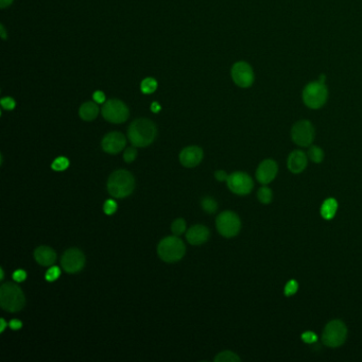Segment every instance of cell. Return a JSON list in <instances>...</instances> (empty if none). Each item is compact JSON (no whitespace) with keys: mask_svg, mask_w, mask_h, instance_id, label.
Returning <instances> with one entry per match:
<instances>
[{"mask_svg":"<svg viewBox=\"0 0 362 362\" xmlns=\"http://www.w3.org/2000/svg\"><path fill=\"white\" fill-rule=\"evenodd\" d=\"M156 125L149 119H137L129 126L127 137L134 147H148L156 137Z\"/></svg>","mask_w":362,"mask_h":362,"instance_id":"6da1fadb","label":"cell"},{"mask_svg":"<svg viewBox=\"0 0 362 362\" xmlns=\"http://www.w3.org/2000/svg\"><path fill=\"white\" fill-rule=\"evenodd\" d=\"M135 179L127 170H117L113 172L108 181L109 194L116 199H123L134 191Z\"/></svg>","mask_w":362,"mask_h":362,"instance_id":"7a4b0ae2","label":"cell"},{"mask_svg":"<svg viewBox=\"0 0 362 362\" xmlns=\"http://www.w3.org/2000/svg\"><path fill=\"white\" fill-rule=\"evenodd\" d=\"M26 305L22 288L14 283H6L0 287V306L9 312H18Z\"/></svg>","mask_w":362,"mask_h":362,"instance_id":"3957f363","label":"cell"},{"mask_svg":"<svg viewBox=\"0 0 362 362\" xmlns=\"http://www.w3.org/2000/svg\"><path fill=\"white\" fill-rule=\"evenodd\" d=\"M186 252L185 243L179 236H169L158 243L157 253L159 258L165 263H177L181 260Z\"/></svg>","mask_w":362,"mask_h":362,"instance_id":"277c9868","label":"cell"},{"mask_svg":"<svg viewBox=\"0 0 362 362\" xmlns=\"http://www.w3.org/2000/svg\"><path fill=\"white\" fill-rule=\"evenodd\" d=\"M302 98L304 103L309 109H321L328 99V91L325 83L318 80L308 83L303 90Z\"/></svg>","mask_w":362,"mask_h":362,"instance_id":"5b68a950","label":"cell"},{"mask_svg":"<svg viewBox=\"0 0 362 362\" xmlns=\"http://www.w3.org/2000/svg\"><path fill=\"white\" fill-rule=\"evenodd\" d=\"M217 229L219 233L226 238H231L238 235L241 228V222L239 217L233 211H223L221 212L216 220Z\"/></svg>","mask_w":362,"mask_h":362,"instance_id":"8992f818","label":"cell"},{"mask_svg":"<svg viewBox=\"0 0 362 362\" xmlns=\"http://www.w3.org/2000/svg\"><path fill=\"white\" fill-rule=\"evenodd\" d=\"M347 336V329L345 324L340 320L330 321L323 331V343L329 347L341 346Z\"/></svg>","mask_w":362,"mask_h":362,"instance_id":"52a82bcc","label":"cell"},{"mask_svg":"<svg viewBox=\"0 0 362 362\" xmlns=\"http://www.w3.org/2000/svg\"><path fill=\"white\" fill-rule=\"evenodd\" d=\"M102 116L112 123H122L129 118V110L122 101L109 100L102 107Z\"/></svg>","mask_w":362,"mask_h":362,"instance_id":"ba28073f","label":"cell"},{"mask_svg":"<svg viewBox=\"0 0 362 362\" xmlns=\"http://www.w3.org/2000/svg\"><path fill=\"white\" fill-rule=\"evenodd\" d=\"M314 127L308 120H300L291 129L292 140L301 147H308L314 139Z\"/></svg>","mask_w":362,"mask_h":362,"instance_id":"9c48e42d","label":"cell"},{"mask_svg":"<svg viewBox=\"0 0 362 362\" xmlns=\"http://www.w3.org/2000/svg\"><path fill=\"white\" fill-rule=\"evenodd\" d=\"M231 78L236 85L242 89H248L253 85L255 75L252 66L247 62H237L231 67Z\"/></svg>","mask_w":362,"mask_h":362,"instance_id":"30bf717a","label":"cell"},{"mask_svg":"<svg viewBox=\"0 0 362 362\" xmlns=\"http://www.w3.org/2000/svg\"><path fill=\"white\" fill-rule=\"evenodd\" d=\"M85 255L84 253L77 249L71 248L64 252L61 258V266L67 273H77L80 272L85 266Z\"/></svg>","mask_w":362,"mask_h":362,"instance_id":"8fae6325","label":"cell"},{"mask_svg":"<svg viewBox=\"0 0 362 362\" xmlns=\"http://www.w3.org/2000/svg\"><path fill=\"white\" fill-rule=\"evenodd\" d=\"M226 182L229 190L239 196L250 194L254 186L251 177L244 172L231 173L230 176H228Z\"/></svg>","mask_w":362,"mask_h":362,"instance_id":"7c38bea8","label":"cell"},{"mask_svg":"<svg viewBox=\"0 0 362 362\" xmlns=\"http://www.w3.org/2000/svg\"><path fill=\"white\" fill-rule=\"evenodd\" d=\"M125 143L126 139L123 134L119 132H112L103 137L101 146H102L103 151H105L107 153L117 154L124 149Z\"/></svg>","mask_w":362,"mask_h":362,"instance_id":"4fadbf2b","label":"cell"},{"mask_svg":"<svg viewBox=\"0 0 362 362\" xmlns=\"http://www.w3.org/2000/svg\"><path fill=\"white\" fill-rule=\"evenodd\" d=\"M278 164L275 163L273 159H265V161L260 164L256 171V178L258 182L266 185L272 182L275 177L278 175Z\"/></svg>","mask_w":362,"mask_h":362,"instance_id":"5bb4252c","label":"cell"},{"mask_svg":"<svg viewBox=\"0 0 362 362\" xmlns=\"http://www.w3.org/2000/svg\"><path fill=\"white\" fill-rule=\"evenodd\" d=\"M202 158H203V150L197 146L187 147L180 153V162L187 168L198 166L202 162Z\"/></svg>","mask_w":362,"mask_h":362,"instance_id":"9a60e30c","label":"cell"},{"mask_svg":"<svg viewBox=\"0 0 362 362\" xmlns=\"http://www.w3.org/2000/svg\"><path fill=\"white\" fill-rule=\"evenodd\" d=\"M209 238V229L204 225H194L186 233V239L193 245L205 243Z\"/></svg>","mask_w":362,"mask_h":362,"instance_id":"2e32d148","label":"cell"},{"mask_svg":"<svg viewBox=\"0 0 362 362\" xmlns=\"http://www.w3.org/2000/svg\"><path fill=\"white\" fill-rule=\"evenodd\" d=\"M36 263L42 267H50L56 262V253L53 249L41 245L34 251Z\"/></svg>","mask_w":362,"mask_h":362,"instance_id":"e0dca14e","label":"cell"},{"mask_svg":"<svg viewBox=\"0 0 362 362\" xmlns=\"http://www.w3.org/2000/svg\"><path fill=\"white\" fill-rule=\"evenodd\" d=\"M307 166V156L301 150L293 151L288 158V168L292 173H301Z\"/></svg>","mask_w":362,"mask_h":362,"instance_id":"ac0fdd59","label":"cell"},{"mask_svg":"<svg viewBox=\"0 0 362 362\" xmlns=\"http://www.w3.org/2000/svg\"><path fill=\"white\" fill-rule=\"evenodd\" d=\"M79 114H80V117L85 120V121H92L94 120L98 114H99V108L96 103L94 102H86V103H83L80 108V111H79Z\"/></svg>","mask_w":362,"mask_h":362,"instance_id":"d6986e66","label":"cell"},{"mask_svg":"<svg viewBox=\"0 0 362 362\" xmlns=\"http://www.w3.org/2000/svg\"><path fill=\"white\" fill-rule=\"evenodd\" d=\"M338 209V203L335 199L329 198L324 201V203L321 208V215L324 219L330 220L334 218V216L336 215Z\"/></svg>","mask_w":362,"mask_h":362,"instance_id":"ffe728a7","label":"cell"},{"mask_svg":"<svg viewBox=\"0 0 362 362\" xmlns=\"http://www.w3.org/2000/svg\"><path fill=\"white\" fill-rule=\"evenodd\" d=\"M216 362H239L240 358L233 352L225 351L218 354L215 358Z\"/></svg>","mask_w":362,"mask_h":362,"instance_id":"44dd1931","label":"cell"},{"mask_svg":"<svg viewBox=\"0 0 362 362\" xmlns=\"http://www.w3.org/2000/svg\"><path fill=\"white\" fill-rule=\"evenodd\" d=\"M140 89L143 94H152L157 89V82L153 78H147L141 82Z\"/></svg>","mask_w":362,"mask_h":362,"instance_id":"7402d4cb","label":"cell"},{"mask_svg":"<svg viewBox=\"0 0 362 362\" xmlns=\"http://www.w3.org/2000/svg\"><path fill=\"white\" fill-rule=\"evenodd\" d=\"M201 205H202V208H203L208 214H214L217 211V209H218V204H217L216 200L212 198H209V197L202 199Z\"/></svg>","mask_w":362,"mask_h":362,"instance_id":"603a6c76","label":"cell"},{"mask_svg":"<svg viewBox=\"0 0 362 362\" xmlns=\"http://www.w3.org/2000/svg\"><path fill=\"white\" fill-rule=\"evenodd\" d=\"M308 156L313 163H321L324 158V152L321 148L312 146L308 150Z\"/></svg>","mask_w":362,"mask_h":362,"instance_id":"cb8c5ba5","label":"cell"},{"mask_svg":"<svg viewBox=\"0 0 362 362\" xmlns=\"http://www.w3.org/2000/svg\"><path fill=\"white\" fill-rule=\"evenodd\" d=\"M69 167V161L68 158L64 157V156H60L55 158L53 163L51 164V168L54 171H64Z\"/></svg>","mask_w":362,"mask_h":362,"instance_id":"d4e9b609","label":"cell"},{"mask_svg":"<svg viewBox=\"0 0 362 362\" xmlns=\"http://www.w3.org/2000/svg\"><path fill=\"white\" fill-rule=\"evenodd\" d=\"M257 197L259 199V201L262 202V203L264 204H269L270 202L272 201V191L270 188L268 187H262L260 189L258 190V194H257Z\"/></svg>","mask_w":362,"mask_h":362,"instance_id":"484cf974","label":"cell"},{"mask_svg":"<svg viewBox=\"0 0 362 362\" xmlns=\"http://www.w3.org/2000/svg\"><path fill=\"white\" fill-rule=\"evenodd\" d=\"M171 230H172L173 235H176V236L182 235L184 231L186 230V222H185V220L182 219V218H179L176 221H173V223L171 225Z\"/></svg>","mask_w":362,"mask_h":362,"instance_id":"4316f807","label":"cell"},{"mask_svg":"<svg viewBox=\"0 0 362 362\" xmlns=\"http://www.w3.org/2000/svg\"><path fill=\"white\" fill-rule=\"evenodd\" d=\"M60 275H61L60 268L56 267V266H51V268L48 269V271L46 272L45 278H46V281L52 283V282H55L57 279H59Z\"/></svg>","mask_w":362,"mask_h":362,"instance_id":"83f0119b","label":"cell"},{"mask_svg":"<svg viewBox=\"0 0 362 362\" xmlns=\"http://www.w3.org/2000/svg\"><path fill=\"white\" fill-rule=\"evenodd\" d=\"M297 288H299V284L296 283V281L292 280L290 282H288L285 287V295L291 296V295L295 294L297 291Z\"/></svg>","mask_w":362,"mask_h":362,"instance_id":"f1b7e54d","label":"cell"},{"mask_svg":"<svg viewBox=\"0 0 362 362\" xmlns=\"http://www.w3.org/2000/svg\"><path fill=\"white\" fill-rule=\"evenodd\" d=\"M117 207H118L117 203H116L114 200H107L104 205H103V211L107 215L111 216V215L116 212V210H117Z\"/></svg>","mask_w":362,"mask_h":362,"instance_id":"f546056e","label":"cell"},{"mask_svg":"<svg viewBox=\"0 0 362 362\" xmlns=\"http://www.w3.org/2000/svg\"><path fill=\"white\" fill-rule=\"evenodd\" d=\"M137 156V151L135 148L131 147V148H127L125 151H124V154H123V158H124V162L125 163H132L135 161V158Z\"/></svg>","mask_w":362,"mask_h":362,"instance_id":"4dcf8cb0","label":"cell"},{"mask_svg":"<svg viewBox=\"0 0 362 362\" xmlns=\"http://www.w3.org/2000/svg\"><path fill=\"white\" fill-rule=\"evenodd\" d=\"M302 339L304 340V342L311 344V343H313V342L316 341L317 337H316V335L314 334V332H312V331H306V332H304V334L302 335Z\"/></svg>","mask_w":362,"mask_h":362,"instance_id":"1f68e13d","label":"cell"},{"mask_svg":"<svg viewBox=\"0 0 362 362\" xmlns=\"http://www.w3.org/2000/svg\"><path fill=\"white\" fill-rule=\"evenodd\" d=\"M2 105L6 110H13L14 108H15V101H14L10 97H6L2 100Z\"/></svg>","mask_w":362,"mask_h":362,"instance_id":"d6a6232c","label":"cell"},{"mask_svg":"<svg viewBox=\"0 0 362 362\" xmlns=\"http://www.w3.org/2000/svg\"><path fill=\"white\" fill-rule=\"evenodd\" d=\"M26 279H27V273L24 270H17L13 273V280L17 283H22Z\"/></svg>","mask_w":362,"mask_h":362,"instance_id":"836d02e7","label":"cell"},{"mask_svg":"<svg viewBox=\"0 0 362 362\" xmlns=\"http://www.w3.org/2000/svg\"><path fill=\"white\" fill-rule=\"evenodd\" d=\"M93 97H94V100H95L96 103H104L105 102V95L102 92H100V91L95 92Z\"/></svg>","mask_w":362,"mask_h":362,"instance_id":"e575fe53","label":"cell"},{"mask_svg":"<svg viewBox=\"0 0 362 362\" xmlns=\"http://www.w3.org/2000/svg\"><path fill=\"white\" fill-rule=\"evenodd\" d=\"M215 178L218 180L219 182H223L225 180H227L228 176L226 175V172L223 171V170H218L216 173H215Z\"/></svg>","mask_w":362,"mask_h":362,"instance_id":"d590c367","label":"cell"},{"mask_svg":"<svg viewBox=\"0 0 362 362\" xmlns=\"http://www.w3.org/2000/svg\"><path fill=\"white\" fill-rule=\"evenodd\" d=\"M9 326L11 329L13 330H18L22 328L23 326V323L19 321V320H16V318H14V320H12L10 323H9Z\"/></svg>","mask_w":362,"mask_h":362,"instance_id":"8d00e7d4","label":"cell"},{"mask_svg":"<svg viewBox=\"0 0 362 362\" xmlns=\"http://www.w3.org/2000/svg\"><path fill=\"white\" fill-rule=\"evenodd\" d=\"M12 3H13V0H0V7L4 9V8L10 6Z\"/></svg>","mask_w":362,"mask_h":362,"instance_id":"74e56055","label":"cell"},{"mask_svg":"<svg viewBox=\"0 0 362 362\" xmlns=\"http://www.w3.org/2000/svg\"><path fill=\"white\" fill-rule=\"evenodd\" d=\"M151 110L154 113H158L159 111H161V105H159L157 102H153L151 105Z\"/></svg>","mask_w":362,"mask_h":362,"instance_id":"f35d334b","label":"cell"},{"mask_svg":"<svg viewBox=\"0 0 362 362\" xmlns=\"http://www.w3.org/2000/svg\"><path fill=\"white\" fill-rule=\"evenodd\" d=\"M0 322H2V328H0V331L4 332V331H5V329H6V327H7V325H9V324H7V323H6L5 318H2V320H0Z\"/></svg>","mask_w":362,"mask_h":362,"instance_id":"ab89813d","label":"cell"},{"mask_svg":"<svg viewBox=\"0 0 362 362\" xmlns=\"http://www.w3.org/2000/svg\"><path fill=\"white\" fill-rule=\"evenodd\" d=\"M0 31H2V37L4 39H6L7 38V33H6V30H5V27L3 25L0 26Z\"/></svg>","mask_w":362,"mask_h":362,"instance_id":"60d3db41","label":"cell"},{"mask_svg":"<svg viewBox=\"0 0 362 362\" xmlns=\"http://www.w3.org/2000/svg\"><path fill=\"white\" fill-rule=\"evenodd\" d=\"M0 272H2V278H0V280H4L5 279V272H4V269L2 268V269H0Z\"/></svg>","mask_w":362,"mask_h":362,"instance_id":"b9f144b4","label":"cell"}]
</instances>
